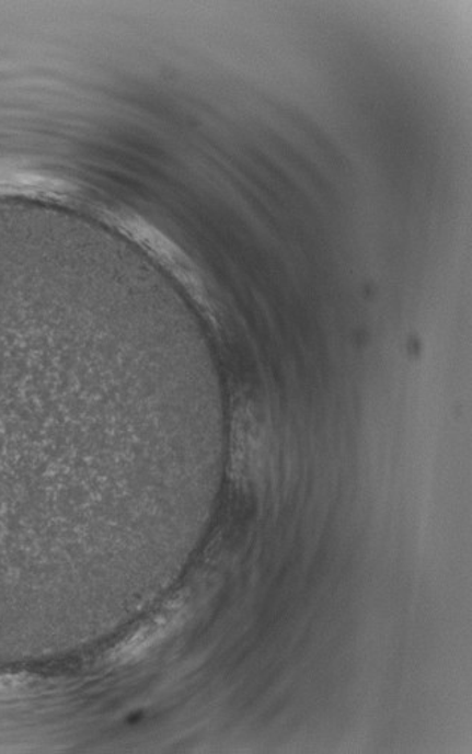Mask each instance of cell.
<instances>
[{
  "label": "cell",
  "instance_id": "6da1fadb",
  "mask_svg": "<svg viewBox=\"0 0 472 754\" xmlns=\"http://www.w3.org/2000/svg\"><path fill=\"white\" fill-rule=\"evenodd\" d=\"M179 617L180 606L175 605L151 618L146 625L139 627L133 637L126 639L125 643H122L118 649L114 650V662H129V660L142 654L143 651L149 650L153 643L158 642L159 639H162L170 632L172 627L175 626L176 620H179Z\"/></svg>",
  "mask_w": 472,
  "mask_h": 754
}]
</instances>
